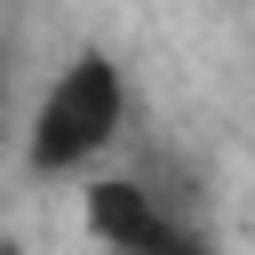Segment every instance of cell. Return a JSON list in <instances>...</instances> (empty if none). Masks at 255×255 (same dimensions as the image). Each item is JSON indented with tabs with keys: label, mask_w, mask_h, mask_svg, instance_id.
Here are the masks:
<instances>
[{
	"label": "cell",
	"mask_w": 255,
	"mask_h": 255,
	"mask_svg": "<svg viewBox=\"0 0 255 255\" xmlns=\"http://www.w3.org/2000/svg\"><path fill=\"white\" fill-rule=\"evenodd\" d=\"M128 112H135L128 64H120L112 48H72V56L32 88V104H24V128H16L24 175H40V183H80V175H96V167L120 151Z\"/></svg>",
	"instance_id": "obj_1"
},
{
	"label": "cell",
	"mask_w": 255,
	"mask_h": 255,
	"mask_svg": "<svg viewBox=\"0 0 255 255\" xmlns=\"http://www.w3.org/2000/svg\"><path fill=\"white\" fill-rule=\"evenodd\" d=\"M80 231L96 255H159L167 239H183V215L128 167H96L80 175Z\"/></svg>",
	"instance_id": "obj_2"
},
{
	"label": "cell",
	"mask_w": 255,
	"mask_h": 255,
	"mask_svg": "<svg viewBox=\"0 0 255 255\" xmlns=\"http://www.w3.org/2000/svg\"><path fill=\"white\" fill-rule=\"evenodd\" d=\"M0 255H24V247H8V239H0Z\"/></svg>",
	"instance_id": "obj_3"
}]
</instances>
